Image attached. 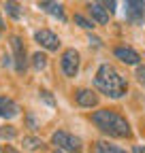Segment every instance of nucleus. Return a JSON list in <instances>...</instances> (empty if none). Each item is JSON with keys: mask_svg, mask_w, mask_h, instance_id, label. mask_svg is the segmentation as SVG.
Wrapping results in <instances>:
<instances>
[{"mask_svg": "<svg viewBox=\"0 0 145 153\" xmlns=\"http://www.w3.org/2000/svg\"><path fill=\"white\" fill-rule=\"evenodd\" d=\"M4 30V22H2V17H0V32Z\"/></svg>", "mask_w": 145, "mask_h": 153, "instance_id": "23", "label": "nucleus"}, {"mask_svg": "<svg viewBox=\"0 0 145 153\" xmlns=\"http://www.w3.org/2000/svg\"><path fill=\"white\" fill-rule=\"evenodd\" d=\"M124 11H126V19H128L130 24H143V19H145V2H141V0H126Z\"/></svg>", "mask_w": 145, "mask_h": 153, "instance_id": "5", "label": "nucleus"}, {"mask_svg": "<svg viewBox=\"0 0 145 153\" xmlns=\"http://www.w3.org/2000/svg\"><path fill=\"white\" fill-rule=\"evenodd\" d=\"M19 115V106L15 104V100L7 98V96H0V117L2 119H13Z\"/></svg>", "mask_w": 145, "mask_h": 153, "instance_id": "10", "label": "nucleus"}, {"mask_svg": "<svg viewBox=\"0 0 145 153\" xmlns=\"http://www.w3.org/2000/svg\"><path fill=\"white\" fill-rule=\"evenodd\" d=\"M75 100H77V104L79 106H83V108H92V106H96L98 104V96L92 91V89H77L75 91Z\"/></svg>", "mask_w": 145, "mask_h": 153, "instance_id": "9", "label": "nucleus"}, {"mask_svg": "<svg viewBox=\"0 0 145 153\" xmlns=\"http://www.w3.org/2000/svg\"><path fill=\"white\" fill-rule=\"evenodd\" d=\"M34 41L39 43L43 49H47V51H58V47H60V38L51 30H45V28L34 32Z\"/></svg>", "mask_w": 145, "mask_h": 153, "instance_id": "7", "label": "nucleus"}, {"mask_svg": "<svg viewBox=\"0 0 145 153\" xmlns=\"http://www.w3.org/2000/svg\"><path fill=\"white\" fill-rule=\"evenodd\" d=\"M32 66H34V70H43V68L47 66V55L41 53V51H36V53L32 55Z\"/></svg>", "mask_w": 145, "mask_h": 153, "instance_id": "15", "label": "nucleus"}, {"mask_svg": "<svg viewBox=\"0 0 145 153\" xmlns=\"http://www.w3.org/2000/svg\"><path fill=\"white\" fill-rule=\"evenodd\" d=\"M75 24H77V26H81L83 30H92V28H94V24L90 22V19H85L83 15H75Z\"/></svg>", "mask_w": 145, "mask_h": 153, "instance_id": "18", "label": "nucleus"}, {"mask_svg": "<svg viewBox=\"0 0 145 153\" xmlns=\"http://www.w3.org/2000/svg\"><path fill=\"white\" fill-rule=\"evenodd\" d=\"M11 49H13L15 70H17V72H24V70H26V47H24V41H22L17 34L11 36Z\"/></svg>", "mask_w": 145, "mask_h": 153, "instance_id": "6", "label": "nucleus"}, {"mask_svg": "<svg viewBox=\"0 0 145 153\" xmlns=\"http://www.w3.org/2000/svg\"><path fill=\"white\" fill-rule=\"evenodd\" d=\"M0 34H2V32H0Z\"/></svg>", "mask_w": 145, "mask_h": 153, "instance_id": "25", "label": "nucleus"}, {"mask_svg": "<svg viewBox=\"0 0 145 153\" xmlns=\"http://www.w3.org/2000/svg\"><path fill=\"white\" fill-rule=\"evenodd\" d=\"M132 153H145V145L141 147V145H137L135 149H132Z\"/></svg>", "mask_w": 145, "mask_h": 153, "instance_id": "21", "label": "nucleus"}, {"mask_svg": "<svg viewBox=\"0 0 145 153\" xmlns=\"http://www.w3.org/2000/svg\"><path fill=\"white\" fill-rule=\"evenodd\" d=\"M60 66H62V72L66 76H77V72H79V51L77 49H66L62 53Z\"/></svg>", "mask_w": 145, "mask_h": 153, "instance_id": "4", "label": "nucleus"}, {"mask_svg": "<svg viewBox=\"0 0 145 153\" xmlns=\"http://www.w3.org/2000/svg\"><path fill=\"white\" fill-rule=\"evenodd\" d=\"M17 136V132L13 126H4V128H0V138H4V140H13Z\"/></svg>", "mask_w": 145, "mask_h": 153, "instance_id": "17", "label": "nucleus"}, {"mask_svg": "<svg viewBox=\"0 0 145 153\" xmlns=\"http://www.w3.org/2000/svg\"><path fill=\"white\" fill-rule=\"evenodd\" d=\"M51 143L56 145L60 151H68V153H81L83 151V145H81V138H77L75 134H68L64 130H58L51 134Z\"/></svg>", "mask_w": 145, "mask_h": 153, "instance_id": "3", "label": "nucleus"}, {"mask_svg": "<svg viewBox=\"0 0 145 153\" xmlns=\"http://www.w3.org/2000/svg\"><path fill=\"white\" fill-rule=\"evenodd\" d=\"M39 9H43L45 13H49L51 17H58L60 22H64L66 15H64V7L60 2H51V0H41L39 2Z\"/></svg>", "mask_w": 145, "mask_h": 153, "instance_id": "12", "label": "nucleus"}, {"mask_svg": "<svg viewBox=\"0 0 145 153\" xmlns=\"http://www.w3.org/2000/svg\"><path fill=\"white\" fill-rule=\"evenodd\" d=\"M137 79L145 85V66H139V68H137Z\"/></svg>", "mask_w": 145, "mask_h": 153, "instance_id": "19", "label": "nucleus"}, {"mask_svg": "<svg viewBox=\"0 0 145 153\" xmlns=\"http://www.w3.org/2000/svg\"><path fill=\"white\" fill-rule=\"evenodd\" d=\"M2 153H19V151H15L13 147H4V149H2Z\"/></svg>", "mask_w": 145, "mask_h": 153, "instance_id": "22", "label": "nucleus"}, {"mask_svg": "<svg viewBox=\"0 0 145 153\" xmlns=\"http://www.w3.org/2000/svg\"><path fill=\"white\" fill-rule=\"evenodd\" d=\"M96 153H128V151H124V149H120L115 145H109V143L100 140V143H96Z\"/></svg>", "mask_w": 145, "mask_h": 153, "instance_id": "13", "label": "nucleus"}, {"mask_svg": "<svg viewBox=\"0 0 145 153\" xmlns=\"http://www.w3.org/2000/svg\"><path fill=\"white\" fill-rule=\"evenodd\" d=\"M41 147H43V140L39 136H24V149L36 151V149H41Z\"/></svg>", "mask_w": 145, "mask_h": 153, "instance_id": "14", "label": "nucleus"}, {"mask_svg": "<svg viewBox=\"0 0 145 153\" xmlns=\"http://www.w3.org/2000/svg\"><path fill=\"white\" fill-rule=\"evenodd\" d=\"M113 55L117 57L122 64H128V66H139V64H141V55H139L132 47H126V45L115 47V49H113Z\"/></svg>", "mask_w": 145, "mask_h": 153, "instance_id": "8", "label": "nucleus"}, {"mask_svg": "<svg viewBox=\"0 0 145 153\" xmlns=\"http://www.w3.org/2000/svg\"><path fill=\"white\" fill-rule=\"evenodd\" d=\"M4 11H7L13 19H19V17H22V11H19V4H17V2H4Z\"/></svg>", "mask_w": 145, "mask_h": 153, "instance_id": "16", "label": "nucleus"}, {"mask_svg": "<svg viewBox=\"0 0 145 153\" xmlns=\"http://www.w3.org/2000/svg\"><path fill=\"white\" fill-rule=\"evenodd\" d=\"M56 153H64V151H60V149H56Z\"/></svg>", "mask_w": 145, "mask_h": 153, "instance_id": "24", "label": "nucleus"}, {"mask_svg": "<svg viewBox=\"0 0 145 153\" xmlns=\"http://www.w3.org/2000/svg\"><path fill=\"white\" fill-rule=\"evenodd\" d=\"M87 11H90V15H92V19H96L98 24H107L109 22V13L107 11V7H105V2H90L87 4Z\"/></svg>", "mask_w": 145, "mask_h": 153, "instance_id": "11", "label": "nucleus"}, {"mask_svg": "<svg viewBox=\"0 0 145 153\" xmlns=\"http://www.w3.org/2000/svg\"><path fill=\"white\" fill-rule=\"evenodd\" d=\"M94 85L100 94H105L107 98H122V96H126V91H128V83H126V79L111 66V64H102L98 70H96V76H94Z\"/></svg>", "mask_w": 145, "mask_h": 153, "instance_id": "2", "label": "nucleus"}, {"mask_svg": "<svg viewBox=\"0 0 145 153\" xmlns=\"http://www.w3.org/2000/svg\"><path fill=\"white\" fill-rule=\"evenodd\" d=\"M105 7H107V11H109V13H113V11H115V2H113V0H111V2L107 0V2H105Z\"/></svg>", "mask_w": 145, "mask_h": 153, "instance_id": "20", "label": "nucleus"}, {"mask_svg": "<svg viewBox=\"0 0 145 153\" xmlns=\"http://www.w3.org/2000/svg\"><path fill=\"white\" fill-rule=\"evenodd\" d=\"M92 121L102 134H107V136H111V138H130L132 136L130 123L126 121L120 113H115L111 108L94 111L92 113Z\"/></svg>", "mask_w": 145, "mask_h": 153, "instance_id": "1", "label": "nucleus"}]
</instances>
